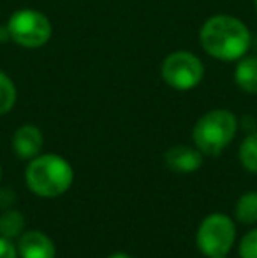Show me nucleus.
Segmentation results:
<instances>
[{
	"instance_id": "1",
	"label": "nucleus",
	"mask_w": 257,
	"mask_h": 258,
	"mask_svg": "<svg viewBox=\"0 0 257 258\" xmlns=\"http://www.w3.org/2000/svg\"><path fill=\"white\" fill-rule=\"evenodd\" d=\"M201 44L219 60H236L250 48V32L233 16H213L201 28Z\"/></svg>"
},
{
	"instance_id": "2",
	"label": "nucleus",
	"mask_w": 257,
	"mask_h": 258,
	"mask_svg": "<svg viewBox=\"0 0 257 258\" xmlns=\"http://www.w3.org/2000/svg\"><path fill=\"white\" fill-rule=\"evenodd\" d=\"M74 179L71 163L59 155H41L32 158L25 170L27 186L39 197L53 199L65 194Z\"/></svg>"
},
{
	"instance_id": "3",
	"label": "nucleus",
	"mask_w": 257,
	"mask_h": 258,
	"mask_svg": "<svg viewBox=\"0 0 257 258\" xmlns=\"http://www.w3.org/2000/svg\"><path fill=\"white\" fill-rule=\"evenodd\" d=\"M238 121L234 114L226 109H215L199 118L194 126V143L204 155H219L234 139Z\"/></svg>"
},
{
	"instance_id": "4",
	"label": "nucleus",
	"mask_w": 257,
	"mask_h": 258,
	"mask_svg": "<svg viewBox=\"0 0 257 258\" xmlns=\"http://www.w3.org/2000/svg\"><path fill=\"white\" fill-rule=\"evenodd\" d=\"M197 248L204 256H226L236 239V227L226 214L213 213L197 228Z\"/></svg>"
},
{
	"instance_id": "5",
	"label": "nucleus",
	"mask_w": 257,
	"mask_h": 258,
	"mask_svg": "<svg viewBox=\"0 0 257 258\" xmlns=\"http://www.w3.org/2000/svg\"><path fill=\"white\" fill-rule=\"evenodd\" d=\"M7 30L11 39L23 48H41L52 37V23L48 18L32 9L14 13L7 23Z\"/></svg>"
},
{
	"instance_id": "6",
	"label": "nucleus",
	"mask_w": 257,
	"mask_h": 258,
	"mask_svg": "<svg viewBox=\"0 0 257 258\" xmlns=\"http://www.w3.org/2000/svg\"><path fill=\"white\" fill-rule=\"evenodd\" d=\"M202 63L189 51L169 54L162 63V78L175 90H192L202 79Z\"/></svg>"
},
{
	"instance_id": "7",
	"label": "nucleus",
	"mask_w": 257,
	"mask_h": 258,
	"mask_svg": "<svg viewBox=\"0 0 257 258\" xmlns=\"http://www.w3.org/2000/svg\"><path fill=\"white\" fill-rule=\"evenodd\" d=\"M18 255L21 258H55L57 249L53 241L39 230H30L20 235Z\"/></svg>"
},
{
	"instance_id": "8",
	"label": "nucleus",
	"mask_w": 257,
	"mask_h": 258,
	"mask_svg": "<svg viewBox=\"0 0 257 258\" xmlns=\"http://www.w3.org/2000/svg\"><path fill=\"white\" fill-rule=\"evenodd\" d=\"M13 148L14 153L20 158H35L42 150V134L37 126L34 125H23L16 130L13 137Z\"/></svg>"
},
{
	"instance_id": "9",
	"label": "nucleus",
	"mask_w": 257,
	"mask_h": 258,
	"mask_svg": "<svg viewBox=\"0 0 257 258\" xmlns=\"http://www.w3.org/2000/svg\"><path fill=\"white\" fill-rule=\"evenodd\" d=\"M166 165L176 172H194L201 167V151L190 146H175L166 151Z\"/></svg>"
},
{
	"instance_id": "10",
	"label": "nucleus",
	"mask_w": 257,
	"mask_h": 258,
	"mask_svg": "<svg viewBox=\"0 0 257 258\" xmlns=\"http://www.w3.org/2000/svg\"><path fill=\"white\" fill-rule=\"evenodd\" d=\"M236 85L248 93H257V56H247L238 63L234 72Z\"/></svg>"
},
{
	"instance_id": "11",
	"label": "nucleus",
	"mask_w": 257,
	"mask_h": 258,
	"mask_svg": "<svg viewBox=\"0 0 257 258\" xmlns=\"http://www.w3.org/2000/svg\"><path fill=\"white\" fill-rule=\"evenodd\" d=\"M25 230V218L20 211H6L0 216V235L6 239L20 237Z\"/></svg>"
},
{
	"instance_id": "12",
	"label": "nucleus",
	"mask_w": 257,
	"mask_h": 258,
	"mask_svg": "<svg viewBox=\"0 0 257 258\" xmlns=\"http://www.w3.org/2000/svg\"><path fill=\"white\" fill-rule=\"evenodd\" d=\"M236 218L241 223H257V191L241 195L236 204Z\"/></svg>"
},
{
	"instance_id": "13",
	"label": "nucleus",
	"mask_w": 257,
	"mask_h": 258,
	"mask_svg": "<svg viewBox=\"0 0 257 258\" xmlns=\"http://www.w3.org/2000/svg\"><path fill=\"white\" fill-rule=\"evenodd\" d=\"M240 162L248 172L257 174V132L245 137L240 146Z\"/></svg>"
},
{
	"instance_id": "14",
	"label": "nucleus",
	"mask_w": 257,
	"mask_h": 258,
	"mask_svg": "<svg viewBox=\"0 0 257 258\" xmlns=\"http://www.w3.org/2000/svg\"><path fill=\"white\" fill-rule=\"evenodd\" d=\"M16 102V88L4 72H0V114H6Z\"/></svg>"
},
{
	"instance_id": "15",
	"label": "nucleus",
	"mask_w": 257,
	"mask_h": 258,
	"mask_svg": "<svg viewBox=\"0 0 257 258\" xmlns=\"http://www.w3.org/2000/svg\"><path fill=\"white\" fill-rule=\"evenodd\" d=\"M240 256L241 258H257V228L245 234L240 242Z\"/></svg>"
},
{
	"instance_id": "16",
	"label": "nucleus",
	"mask_w": 257,
	"mask_h": 258,
	"mask_svg": "<svg viewBox=\"0 0 257 258\" xmlns=\"http://www.w3.org/2000/svg\"><path fill=\"white\" fill-rule=\"evenodd\" d=\"M18 249L11 242V239H6L0 235V258H16Z\"/></svg>"
},
{
	"instance_id": "17",
	"label": "nucleus",
	"mask_w": 257,
	"mask_h": 258,
	"mask_svg": "<svg viewBox=\"0 0 257 258\" xmlns=\"http://www.w3.org/2000/svg\"><path fill=\"white\" fill-rule=\"evenodd\" d=\"M108 258H132V256L125 255V253H113V255H110Z\"/></svg>"
},
{
	"instance_id": "18",
	"label": "nucleus",
	"mask_w": 257,
	"mask_h": 258,
	"mask_svg": "<svg viewBox=\"0 0 257 258\" xmlns=\"http://www.w3.org/2000/svg\"><path fill=\"white\" fill-rule=\"evenodd\" d=\"M213 258H226V256H213Z\"/></svg>"
},
{
	"instance_id": "19",
	"label": "nucleus",
	"mask_w": 257,
	"mask_h": 258,
	"mask_svg": "<svg viewBox=\"0 0 257 258\" xmlns=\"http://www.w3.org/2000/svg\"><path fill=\"white\" fill-rule=\"evenodd\" d=\"M0 177H2V169H0Z\"/></svg>"
},
{
	"instance_id": "20",
	"label": "nucleus",
	"mask_w": 257,
	"mask_h": 258,
	"mask_svg": "<svg viewBox=\"0 0 257 258\" xmlns=\"http://www.w3.org/2000/svg\"><path fill=\"white\" fill-rule=\"evenodd\" d=\"M255 7H257V0H255Z\"/></svg>"
}]
</instances>
